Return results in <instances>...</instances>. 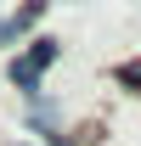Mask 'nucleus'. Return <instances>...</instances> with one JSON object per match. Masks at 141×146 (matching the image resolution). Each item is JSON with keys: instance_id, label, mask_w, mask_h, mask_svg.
Here are the masks:
<instances>
[{"instance_id": "1", "label": "nucleus", "mask_w": 141, "mask_h": 146, "mask_svg": "<svg viewBox=\"0 0 141 146\" xmlns=\"http://www.w3.org/2000/svg\"><path fill=\"white\" fill-rule=\"evenodd\" d=\"M40 11H45V0H34V6H23L17 17H0V45H11L17 34H28V23H34Z\"/></svg>"}, {"instance_id": "2", "label": "nucleus", "mask_w": 141, "mask_h": 146, "mask_svg": "<svg viewBox=\"0 0 141 146\" xmlns=\"http://www.w3.org/2000/svg\"><path fill=\"white\" fill-rule=\"evenodd\" d=\"M11 84H23V90H40V68L28 62V56H17V62H11Z\"/></svg>"}, {"instance_id": "3", "label": "nucleus", "mask_w": 141, "mask_h": 146, "mask_svg": "<svg viewBox=\"0 0 141 146\" xmlns=\"http://www.w3.org/2000/svg\"><path fill=\"white\" fill-rule=\"evenodd\" d=\"M28 62H34V68L45 73V68L56 62V39H34V51H28Z\"/></svg>"}, {"instance_id": "4", "label": "nucleus", "mask_w": 141, "mask_h": 146, "mask_svg": "<svg viewBox=\"0 0 141 146\" xmlns=\"http://www.w3.org/2000/svg\"><path fill=\"white\" fill-rule=\"evenodd\" d=\"M119 79H124V84H136V90H141V62H124V68H119Z\"/></svg>"}]
</instances>
